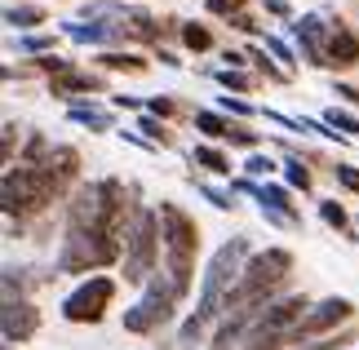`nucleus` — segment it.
Instances as JSON below:
<instances>
[{"label":"nucleus","instance_id":"obj_7","mask_svg":"<svg viewBox=\"0 0 359 350\" xmlns=\"http://www.w3.org/2000/svg\"><path fill=\"white\" fill-rule=\"evenodd\" d=\"M111 292H116L111 279H107V275H93L89 284H80L72 297L62 302V315L72 319V324H93V319H102L107 302H111Z\"/></svg>","mask_w":359,"mask_h":350},{"label":"nucleus","instance_id":"obj_9","mask_svg":"<svg viewBox=\"0 0 359 350\" xmlns=\"http://www.w3.org/2000/svg\"><path fill=\"white\" fill-rule=\"evenodd\" d=\"M351 315V302H341V297H328V302H320L315 311L302 319V328L293 332V342H302V337H311V332H328L333 324H341V319Z\"/></svg>","mask_w":359,"mask_h":350},{"label":"nucleus","instance_id":"obj_11","mask_svg":"<svg viewBox=\"0 0 359 350\" xmlns=\"http://www.w3.org/2000/svg\"><path fill=\"white\" fill-rule=\"evenodd\" d=\"M328 62H337V67H355L359 62V40L346 32V27H333V40H328Z\"/></svg>","mask_w":359,"mask_h":350},{"label":"nucleus","instance_id":"obj_15","mask_svg":"<svg viewBox=\"0 0 359 350\" xmlns=\"http://www.w3.org/2000/svg\"><path fill=\"white\" fill-rule=\"evenodd\" d=\"M5 22H13V27H36V22H45V13H40L36 5H13V9H5Z\"/></svg>","mask_w":359,"mask_h":350},{"label":"nucleus","instance_id":"obj_26","mask_svg":"<svg viewBox=\"0 0 359 350\" xmlns=\"http://www.w3.org/2000/svg\"><path fill=\"white\" fill-rule=\"evenodd\" d=\"M209 9L213 13H231V9H240V0H209Z\"/></svg>","mask_w":359,"mask_h":350},{"label":"nucleus","instance_id":"obj_4","mask_svg":"<svg viewBox=\"0 0 359 350\" xmlns=\"http://www.w3.org/2000/svg\"><path fill=\"white\" fill-rule=\"evenodd\" d=\"M58 187V177L49 173V164H18L5 173V213H40Z\"/></svg>","mask_w":359,"mask_h":350},{"label":"nucleus","instance_id":"obj_1","mask_svg":"<svg viewBox=\"0 0 359 350\" xmlns=\"http://www.w3.org/2000/svg\"><path fill=\"white\" fill-rule=\"evenodd\" d=\"M244 253H248V244L244 240H231V244H222L213 253V262H209V271H204V288H200V306H196V315L182 324V342L191 346L200 337V328H204V319H213L222 306L231 302V292H236V284H240V262H244Z\"/></svg>","mask_w":359,"mask_h":350},{"label":"nucleus","instance_id":"obj_19","mask_svg":"<svg viewBox=\"0 0 359 350\" xmlns=\"http://www.w3.org/2000/svg\"><path fill=\"white\" fill-rule=\"evenodd\" d=\"M72 120L76 124H89V129H107V124H111L102 111H93V107H72Z\"/></svg>","mask_w":359,"mask_h":350},{"label":"nucleus","instance_id":"obj_28","mask_svg":"<svg viewBox=\"0 0 359 350\" xmlns=\"http://www.w3.org/2000/svg\"><path fill=\"white\" fill-rule=\"evenodd\" d=\"M142 133H147V137H160V124L147 116V120H142ZM160 142H164V137H160Z\"/></svg>","mask_w":359,"mask_h":350},{"label":"nucleus","instance_id":"obj_2","mask_svg":"<svg viewBox=\"0 0 359 350\" xmlns=\"http://www.w3.org/2000/svg\"><path fill=\"white\" fill-rule=\"evenodd\" d=\"M160 235H164V253H169V284L177 288V297L191 288V262H196V222H191L177 204H160Z\"/></svg>","mask_w":359,"mask_h":350},{"label":"nucleus","instance_id":"obj_16","mask_svg":"<svg viewBox=\"0 0 359 350\" xmlns=\"http://www.w3.org/2000/svg\"><path fill=\"white\" fill-rule=\"evenodd\" d=\"M67 89H98V80L80 76V72H62L58 80H53V93H67Z\"/></svg>","mask_w":359,"mask_h":350},{"label":"nucleus","instance_id":"obj_30","mask_svg":"<svg viewBox=\"0 0 359 350\" xmlns=\"http://www.w3.org/2000/svg\"><path fill=\"white\" fill-rule=\"evenodd\" d=\"M337 93H341V97H351V102L359 107V89H351V85H337Z\"/></svg>","mask_w":359,"mask_h":350},{"label":"nucleus","instance_id":"obj_6","mask_svg":"<svg viewBox=\"0 0 359 350\" xmlns=\"http://www.w3.org/2000/svg\"><path fill=\"white\" fill-rule=\"evenodd\" d=\"M173 302H177V288L173 284H151L147 288V297L133 306V311H124V328L129 332H151V328H160L164 319L173 315Z\"/></svg>","mask_w":359,"mask_h":350},{"label":"nucleus","instance_id":"obj_32","mask_svg":"<svg viewBox=\"0 0 359 350\" xmlns=\"http://www.w3.org/2000/svg\"><path fill=\"white\" fill-rule=\"evenodd\" d=\"M266 5H271L275 13H288V0H266Z\"/></svg>","mask_w":359,"mask_h":350},{"label":"nucleus","instance_id":"obj_14","mask_svg":"<svg viewBox=\"0 0 359 350\" xmlns=\"http://www.w3.org/2000/svg\"><path fill=\"white\" fill-rule=\"evenodd\" d=\"M257 200L266 213H280V217H293V200H288V191L284 187H262L257 191Z\"/></svg>","mask_w":359,"mask_h":350},{"label":"nucleus","instance_id":"obj_23","mask_svg":"<svg viewBox=\"0 0 359 350\" xmlns=\"http://www.w3.org/2000/svg\"><path fill=\"white\" fill-rule=\"evenodd\" d=\"M337 182L346 191H359V169H351V164H337Z\"/></svg>","mask_w":359,"mask_h":350},{"label":"nucleus","instance_id":"obj_25","mask_svg":"<svg viewBox=\"0 0 359 350\" xmlns=\"http://www.w3.org/2000/svg\"><path fill=\"white\" fill-rule=\"evenodd\" d=\"M271 169H275V164L266 156H253V160H248V173H271Z\"/></svg>","mask_w":359,"mask_h":350},{"label":"nucleus","instance_id":"obj_10","mask_svg":"<svg viewBox=\"0 0 359 350\" xmlns=\"http://www.w3.org/2000/svg\"><path fill=\"white\" fill-rule=\"evenodd\" d=\"M293 32H297V40H302V49H306V58L324 67V62H328V40H333V32H324V18L306 13V18L293 22Z\"/></svg>","mask_w":359,"mask_h":350},{"label":"nucleus","instance_id":"obj_22","mask_svg":"<svg viewBox=\"0 0 359 350\" xmlns=\"http://www.w3.org/2000/svg\"><path fill=\"white\" fill-rule=\"evenodd\" d=\"M320 213H324V222H328V227H346V208H341V204L324 200V204H320Z\"/></svg>","mask_w":359,"mask_h":350},{"label":"nucleus","instance_id":"obj_17","mask_svg":"<svg viewBox=\"0 0 359 350\" xmlns=\"http://www.w3.org/2000/svg\"><path fill=\"white\" fill-rule=\"evenodd\" d=\"M196 164H204V169H213V173H231V160L213 147H196Z\"/></svg>","mask_w":359,"mask_h":350},{"label":"nucleus","instance_id":"obj_21","mask_svg":"<svg viewBox=\"0 0 359 350\" xmlns=\"http://www.w3.org/2000/svg\"><path fill=\"white\" fill-rule=\"evenodd\" d=\"M284 173H288V182H293V187H302V191L311 187V173H306V164H302V160H288Z\"/></svg>","mask_w":359,"mask_h":350},{"label":"nucleus","instance_id":"obj_29","mask_svg":"<svg viewBox=\"0 0 359 350\" xmlns=\"http://www.w3.org/2000/svg\"><path fill=\"white\" fill-rule=\"evenodd\" d=\"M13 156V124H5V160Z\"/></svg>","mask_w":359,"mask_h":350},{"label":"nucleus","instance_id":"obj_12","mask_svg":"<svg viewBox=\"0 0 359 350\" xmlns=\"http://www.w3.org/2000/svg\"><path fill=\"white\" fill-rule=\"evenodd\" d=\"M196 124H200V129L204 133H213V137H231V142H253V133H244V129H231V124L222 120V116H217V111H196Z\"/></svg>","mask_w":359,"mask_h":350},{"label":"nucleus","instance_id":"obj_8","mask_svg":"<svg viewBox=\"0 0 359 350\" xmlns=\"http://www.w3.org/2000/svg\"><path fill=\"white\" fill-rule=\"evenodd\" d=\"M40 315L36 306H27L22 297H5V311H0V328H5V342H27L36 332Z\"/></svg>","mask_w":359,"mask_h":350},{"label":"nucleus","instance_id":"obj_3","mask_svg":"<svg viewBox=\"0 0 359 350\" xmlns=\"http://www.w3.org/2000/svg\"><path fill=\"white\" fill-rule=\"evenodd\" d=\"M288 266H293V257H288L284 248H266V253H257V257L240 271V284H236V292H231V302H226V306H231V311L266 306V292L288 275Z\"/></svg>","mask_w":359,"mask_h":350},{"label":"nucleus","instance_id":"obj_18","mask_svg":"<svg viewBox=\"0 0 359 350\" xmlns=\"http://www.w3.org/2000/svg\"><path fill=\"white\" fill-rule=\"evenodd\" d=\"M324 124H328V129H341V133H351V137L359 133V116H351V111H337V107L324 116Z\"/></svg>","mask_w":359,"mask_h":350},{"label":"nucleus","instance_id":"obj_31","mask_svg":"<svg viewBox=\"0 0 359 350\" xmlns=\"http://www.w3.org/2000/svg\"><path fill=\"white\" fill-rule=\"evenodd\" d=\"M341 342H333V337H328V342H315V346H306V350H337Z\"/></svg>","mask_w":359,"mask_h":350},{"label":"nucleus","instance_id":"obj_5","mask_svg":"<svg viewBox=\"0 0 359 350\" xmlns=\"http://www.w3.org/2000/svg\"><path fill=\"white\" fill-rule=\"evenodd\" d=\"M156 222L160 213H137L133 217V227H129V248H124V279L129 284H142V279L151 275V266H156Z\"/></svg>","mask_w":359,"mask_h":350},{"label":"nucleus","instance_id":"obj_27","mask_svg":"<svg viewBox=\"0 0 359 350\" xmlns=\"http://www.w3.org/2000/svg\"><path fill=\"white\" fill-rule=\"evenodd\" d=\"M222 107H226V111H236V116H248V111H253L248 102H240V97H236V102H231V97H222Z\"/></svg>","mask_w":359,"mask_h":350},{"label":"nucleus","instance_id":"obj_20","mask_svg":"<svg viewBox=\"0 0 359 350\" xmlns=\"http://www.w3.org/2000/svg\"><path fill=\"white\" fill-rule=\"evenodd\" d=\"M182 40H187L191 49H209V45H213V36L204 32V27H196V22H187V27H182Z\"/></svg>","mask_w":359,"mask_h":350},{"label":"nucleus","instance_id":"obj_13","mask_svg":"<svg viewBox=\"0 0 359 350\" xmlns=\"http://www.w3.org/2000/svg\"><path fill=\"white\" fill-rule=\"evenodd\" d=\"M45 164H49V173H53V177H58V187H67V182H72V177H76V169H80V156H76V151H72V147H53Z\"/></svg>","mask_w":359,"mask_h":350},{"label":"nucleus","instance_id":"obj_24","mask_svg":"<svg viewBox=\"0 0 359 350\" xmlns=\"http://www.w3.org/2000/svg\"><path fill=\"white\" fill-rule=\"evenodd\" d=\"M217 80H222V85H231V89H248V80H244L240 72H222Z\"/></svg>","mask_w":359,"mask_h":350}]
</instances>
